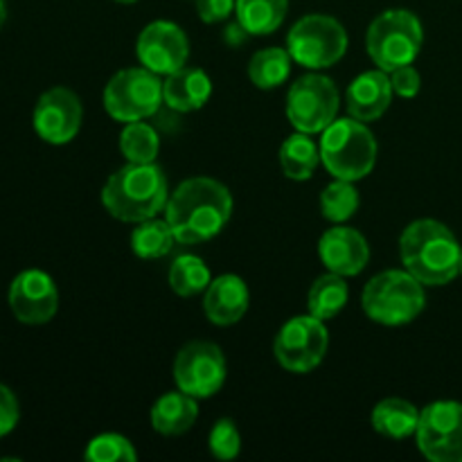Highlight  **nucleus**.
<instances>
[{
    "mask_svg": "<svg viewBox=\"0 0 462 462\" xmlns=\"http://www.w3.org/2000/svg\"><path fill=\"white\" fill-rule=\"evenodd\" d=\"M233 217V194L210 176L185 179L170 194L165 219L170 221L179 244L194 246L215 239Z\"/></svg>",
    "mask_w": 462,
    "mask_h": 462,
    "instance_id": "1",
    "label": "nucleus"
},
{
    "mask_svg": "<svg viewBox=\"0 0 462 462\" xmlns=\"http://www.w3.org/2000/svg\"><path fill=\"white\" fill-rule=\"evenodd\" d=\"M170 188L156 162H126L108 176L102 188V206L113 219L140 224L165 212Z\"/></svg>",
    "mask_w": 462,
    "mask_h": 462,
    "instance_id": "2",
    "label": "nucleus"
},
{
    "mask_svg": "<svg viewBox=\"0 0 462 462\" xmlns=\"http://www.w3.org/2000/svg\"><path fill=\"white\" fill-rule=\"evenodd\" d=\"M462 246L436 219H418L404 228L400 237L402 264L424 287H445L460 275Z\"/></svg>",
    "mask_w": 462,
    "mask_h": 462,
    "instance_id": "3",
    "label": "nucleus"
},
{
    "mask_svg": "<svg viewBox=\"0 0 462 462\" xmlns=\"http://www.w3.org/2000/svg\"><path fill=\"white\" fill-rule=\"evenodd\" d=\"M365 316L383 328H402L418 319L427 305L424 284L406 269H388L374 275L361 296Z\"/></svg>",
    "mask_w": 462,
    "mask_h": 462,
    "instance_id": "4",
    "label": "nucleus"
},
{
    "mask_svg": "<svg viewBox=\"0 0 462 462\" xmlns=\"http://www.w3.org/2000/svg\"><path fill=\"white\" fill-rule=\"evenodd\" d=\"M320 162L334 179L356 180L365 179L377 165V140L365 122L355 117L334 120L320 138Z\"/></svg>",
    "mask_w": 462,
    "mask_h": 462,
    "instance_id": "5",
    "label": "nucleus"
},
{
    "mask_svg": "<svg viewBox=\"0 0 462 462\" xmlns=\"http://www.w3.org/2000/svg\"><path fill=\"white\" fill-rule=\"evenodd\" d=\"M424 43V27L409 9H386L370 23L365 32V48L370 59L382 70L409 66L418 59Z\"/></svg>",
    "mask_w": 462,
    "mask_h": 462,
    "instance_id": "6",
    "label": "nucleus"
},
{
    "mask_svg": "<svg viewBox=\"0 0 462 462\" xmlns=\"http://www.w3.org/2000/svg\"><path fill=\"white\" fill-rule=\"evenodd\" d=\"M347 30L329 14H307L298 18L287 34V50L307 70H325L341 61L347 52Z\"/></svg>",
    "mask_w": 462,
    "mask_h": 462,
    "instance_id": "7",
    "label": "nucleus"
},
{
    "mask_svg": "<svg viewBox=\"0 0 462 462\" xmlns=\"http://www.w3.org/2000/svg\"><path fill=\"white\" fill-rule=\"evenodd\" d=\"M104 111L116 122H138L156 116L165 104L161 75L149 68H125L108 79L102 95Z\"/></svg>",
    "mask_w": 462,
    "mask_h": 462,
    "instance_id": "8",
    "label": "nucleus"
},
{
    "mask_svg": "<svg viewBox=\"0 0 462 462\" xmlns=\"http://www.w3.org/2000/svg\"><path fill=\"white\" fill-rule=\"evenodd\" d=\"M341 95L328 75L310 72L296 79L287 93V117L300 134H323L338 117Z\"/></svg>",
    "mask_w": 462,
    "mask_h": 462,
    "instance_id": "9",
    "label": "nucleus"
},
{
    "mask_svg": "<svg viewBox=\"0 0 462 462\" xmlns=\"http://www.w3.org/2000/svg\"><path fill=\"white\" fill-rule=\"evenodd\" d=\"M329 347L325 320L316 316H293L280 328L273 341V355L287 373L307 374L323 364Z\"/></svg>",
    "mask_w": 462,
    "mask_h": 462,
    "instance_id": "10",
    "label": "nucleus"
},
{
    "mask_svg": "<svg viewBox=\"0 0 462 462\" xmlns=\"http://www.w3.org/2000/svg\"><path fill=\"white\" fill-rule=\"evenodd\" d=\"M174 383L194 400H208L224 388L228 377L224 350L210 341H189L174 359Z\"/></svg>",
    "mask_w": 462,
    "mask_h": 462,
    "instance_id": "11",
    "label": "nucleus"
},
{
    "mask_svg": "<svg viewBox=\"0 0 462 462\" xmlns=\"http://www.w3.org/2000/svg\"><path fill=\"white\" fill-rule=\"evenodd\" d=\"M418 449L431 462H462V404L440 400L420 413Z\"/></svg>",
    "mask_w": 462,
    "mask_h": 462,
    "instance_id": "12",
    "label": "nucleus"
},
{
    "mask_svg": "<svg viewBox=\"0 0 462 462\" xmlns=\"http://www.w3.org/2000/svg\"><path fill=\"white\" fill-rule=\"evenodd\" d=\"M135 57L140 66L156 75L167 77L188 66L189 41L183 27L171 21H153L144 27L135 41Z\"/></svg>",
    "mask_w": 462,
    "mask_h": 462,
    "instance_id": "13",
    "label": "nucleus"
},
{
    "mask_svg": "<svg viewBox=\"0 0 462 462\" xmlns=\"http://www.w3.org/2000/svg\"><path fill=\"white\" fill-rule=\"evenodd\" d=\"M84 120V106L75 90L54 86L45 90L34 106V131L48 144H68L77 138Z\"/></svg>",
    "mask_w": 462,
    "mask_h": 462,
    "instance_id": "14",
    "label": "nucleus"
},
{
    "mask_svg": "<svg viewBox=\"0 0 462 462\" xmlns=\"http://www.w3.org/2000/svg\"><path fill=\"white\" fill-rule=\"evenodd\" d=\"M9 307L25 325H45L59 310V291L45 271L27 269L9 284Z\"/></svg>",
    "mask_w": 462,
    "mask_h": 462,
    "instance_id": "15",
    "label": "nucleus"
},
{
    "mask_svg": "<svg viewBox=\"0 0 462 462\" xmlns=\"http://www.w3.org/2000/svg\"><path fill=\"white\" fill-rule=\"evenodd\" d=\"M319 257L332 273L355 278L370 262L368 239L356 228L337 224L319 239Z\"/></svg>",
    "mask_w": 462,
    "mask_h": 462,
    "instance_id": "16",
    "label": "nucleus"
},
{
    "mask_svg": "<svg viewBox=\"0 0 462 462\" xmlns=\"http://www.w3.org/2000/svg\"><path fill=\"white\" fill-rule=\"evenodd\" d=\"M251 305L248 284L239 275L224 273L212 278L203 291V314L217 328H230L246 316Z\"/></svg>",
    "mask_w": 462,
    "mask_h": 462,
    "instance_id": "17",
    "label": "nucleus"
},
{
    "mask_svg": "<svg viewBox=\"0 0 462 462\" xmlns=\"http://www.w3.org/2000/svg\"><path fill=\"white\" fill-rule=\"evenodd\" d=\"M393 102L391 75L382 68L361 72L346 90V106L350 117L359 122H374L388 111Z\"/></svg>",
    "mask_w": 462,
    "mask_h": 462,
    "instance_id": "18",
    "label": "nucleus"
},
{
    "mask_svg": "<svg viewBox=\"0 0 462 462\" xmlns=\"http://www.w3.org/2000/svg\"><path fill=\"white\" fill-rule=\"evenodd\" d=\"M212 95V81L201 68H180L162 81L165 104L176 113H192L206 106Z\"/></svg>",
    "mask_w": 462,
    "mask_h": 462,
    "instance_id": "19",
    "label": "nucleus"
},
{
    "mask_svg": "<svg viewBox=\"0 0 462 462\" xmlns=\"http://www.w3.org/2000/svg\"><path fill=\"white\" fill-rule=\"evenodd\" d=\"M197 402L199 400H194L183 391H171L158 397L152 406V413H149L153 431L167 438L188 433L199 418Z\"/></svg>",
    "mask_w": 462,
    "mask_h": 462,
    "instance_id": "20",
    "label": "nucleus"
},
{
    "mask_svg": "<svg viewBox=\"0 0 462 462\" xmlns=\"http://www.w3.org/2000/svg\"><path fill=\"white\" fill-rule=\"evenodd\" d=\"M420 413L422 411L413 402L402 400V397H388L374 406L370 413V424L379 436L391 438V440H404L418 431Z\"/></svg>",
    "mask_w": 462,
    "mask_h": 462,
    "instance_id": "21",
    "label": "nucleus"
},
{
    "mask_svg": "<svg viewBox=\"0 0 462 462\" xmlns=\"http://www.w3.org/2000/svg\"><path fill=\"white\" fill-rule=\"evenodd\" d=\"M289 12V0H237L235 18L251 36L273 34L284 23Z\"/></svg>",
    "mask_w": 462,
    "mask_h": 462,
    "instance_id": "22",
    "label": "nucleus"
},
{
    "mask_svg": "<svg viewBox=\"0 0 462 462\" xmlns=\"http://www.w3.org/2000/svg\"><path fill=\"white\" fill-rule=\"evenodd\" d=\"M280 167L291 180H310L320 162V147L310 134L296 131L280 144Z\"/></svg>",
    "mask_w": 462,
    "mask_h": 462,
    "instance_id": "23",
    "label": "nucleus"
},
{
    "mask_svg": "<svg viewBox=\"0 0 462 462\" xmlns=\"http://www.w3.org/2000/svg\"><path fill=\"white\" fill-rule=\"evenodd\" d=\"M347 300H350V289H347L346 278L329 271L311 284L310 296H307V310L316 319L332 320L334 316L346 310Z\"/></svg>",
    "mask_w": 462,
    "mask_h": 462,
    "instance_id": "24",
    "label": "nucleus"
},
{
    "mask_svg": "<svg viewBox=\"0 0 462 462\" xmlns=\"http://www.w3.org/2000/svg\"><path fill=\"white\" fill-rule=\"evenodd\" d=\"M176 244L179 239H176L170 221L158 219V217L140 221L131 233V251L140 260H161L174 251Z\"/></svg>",
    "mask_w": 462,
    "mask_h": 462,
    "instance_id": "25",
    "label": "nucleus"
},
{
    "mask_svg": "<svg viewBox=\"0 0 462 462\" xmlns=\"http://www.w3.org/2000/svg\"><path fill=\"white\" fill-rule=\"evenodd\" d=\"M291 54L284 48H264L248 61V77L260 90H273L291 75Z\"/></svg>",
    "mask_w": 462,
    "mask_h": 462,
    "instance_id": "26",
    "label": "nucleus"
},
{
    "mask_svg": "<svg viewBox=\"0 0 462 462\" xmlns=\"http://www.w3.org/2000/svg\"><path fill=\"white\" fill-rule=\"evenodd\" d=\"M167 280H170V287L176 296L192 298L206 291L208 284L212 282V273L210 269H208L206 262L199 255L180 253V255L174 257V262H171Z\"/></svg>",
    "mask_w": 462,
    "mask_h": 462,
    "instance_id": "27",
    "label": "nucleus"
},
{
    "mask_svg": "<svg viewBox=\"0 0 462 462\" xmlns=\"http://www.w3.org/2000/svg\"><path fill=\"white\" fill-rule=\"evenodd\" d=\"M161 152V135L144 120L126 122L120 134V153L126 162H156Z\"/></svg>",
    "mask_w": 462,
    "mask_h": 462,
    "instance_id": "28",
    "label": "nucleus"
},
{
    "mask_svg": "<svg viewBox=\"0 0 462 462\" xmlns=\"http://www.w3.org/2000/svg\"><path fill=\"white\" fill-rule=\"evenodd\" d=\"M361 197L352 180L334 179L320 194V215L332 224H346L359 210Z\"/></svg>",
    "mask_w": 462,
    "mask_h": 462,
    "instance_id": "29",
    "label": "nucleus"
},
{
    "mask_svg": "<svg viewBox=\"0 0 462 462\" xmlns=\"http://www.w3.org/2000/svg\"><path fill=\"white\" fill-rule=\"evenodd\" d=\"M84 458L88 462H135L138 451L122 433H99L88 442Z\"/></svg>",
    "mask_w": 462,
    "mask_h": 462,
    "instance_id": "30",
    "label": "nucleus"
},
{
    "mask_svg": "<svg viewBox=\"0 0 462 462\" xmlns=\"http://www.w3.org/2000/svg\"><path fill=\"white\" fill-rule=\"evenodd\" d=\"M208 449L217 460H235L242 451V436L230 418H221L208 433Z\"/></svg>",
    "mask_w": 462,
    "mask_h": 462,
    "instance_id": "31",
    "label": "nucleus"
},
{
    "mask_svg": "<svg viewBox=\"0 0 462 462\" xmlns=\"http://www.w3.org/2000/svg\"><path fill=\"white\" fill-rule=\"evenodd\" d=\"M388 75H391L393 93L400 95V97H404V99L415 97V95L420 93V88H422V77H420V72L415 70L413 63L395 68V70L388 72Z\"/></svg>",
    "mask_w": 462,
    "mask_h": 462,
    "instance_id": "32",
    "label": "nucleus"
},
{
    "mask_svg": "<svg viewBox=\"0 0 462 462\" xmlns=\"http://www.w3.org/2000/svg\"><path fill=\"white\" fill-rule=\"evenodd\" d=\"M194 3H197L199 18L208 25H215L233 16L237 0H194Z\"/></svg>",
    "mask_w": 462,
    "mask_h": 462,
    "instance_id": "33",
    "label": "nucleus"
},
{
    "mask_svg": "<svg viewBox=\"0 0 462 462\" xmlns=\"http://www.w3.org/2000/svg\"><path fill=\"white\" fill-rule=\"evenodd\" d=\"M18 418H21V409H18L16 395L0 383V438L9 436L16 429Z\"/></svg>",
    "mask_w": 462,
    "mask_h": 462,
    "instance_id": "34",
    "label": "nucleus"
},
{
    "mask_svg": "<svg viewBox=\"0 0 462 462\" xmlns=\"http://www.w3.org/2000/svg\"><path fill=\"white\" fill-rule=\"evenodd\" d=\"M246 39H251V34L244 30V25L237 21V18L224 27V41L226 45H230V48H239V45L246 43Z\"/></svg>",
    "mask_w": 462,
    "mask_h": 462,
    "instance_id": "35",
    "label": "nucleus"
},
{
    "mask_svg": "<svg viewBox=\"0 0 462 462\" xmlns=\"http://www.w3.org/2000/svg\"><path fill=\"white\" fill-rule=\"evenodd\" d=\"M7 21V0H0V27Z\"/></svg>",
    "mask_w": 462,
    "mask_h": 462,
    "instance_id": "36",
    "label": "nucleus"
},
{
    "mask_svg": "<svg viewBox=\"0 0 462 462\" xmlns=\"http://www.w3.org/2000/svg\"><path fill=\"white\" fill-rule=\"evenodd\" d=\"M116 3H122V5H134V3H138V0H116Z\"/></svg>",
    "mask_w": 462,
    "mask_h": 462,
    "instance_id": "37",
    "label": "nucleus"
},
{
    "mask_svg": "<svg viewBox=\"0 0 462 462\" xmlns=\"http://www.w3.org/2000/svg\"><path fill=\"white\" fill-rule=\"evenodd\" d=\"M460 275H462V253H460Z\"/></svg>",
    "mask_w": 462,
    "mask_h": 462,
    "instance_id": "38",
    "label": "nucleus"
}]
</instances>
